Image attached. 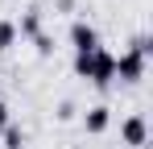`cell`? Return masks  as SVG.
<instances>
[{
	"label": "cell",
	"instance_id": "cell-1",
	"mask_svg": "<svg viewBox=\"0 0 153 149\" xmlns=\"http://www.w3.org/2000/svg\"><path fill=\"white\" fill-rule=\"evenodd\" d=\"M116 74H120V83H137V79H145V54L137 46H128L120 58H116Z\"/></svg>",
	"mask_w": 153,
	"mask_h": 149
},
{
	"label": "cell",
	"instance_id": "cell-2",
	"mask_svg": "<svg viewBox=\"0 0 153 149\" xmlns=\"http://www.w3.org/2000/svg\"><path fill=\"white\" fill-rule=\"evenodd\" d=\"M112 79H116V54L100 46L95 58H91V83L95 87H112Z\"/></svg>",
	"mask_w": 153,
	"mask_h": 149
},
{
	"label": "cell",
	"instance_id": "cell-3",
	"mask_svg": "<svg viewBox=\"0 0 153 149\" xmlns=\"http://www.w3.org/2000/svg\"><path fill=\"white\" fill-rule=\"evenodd\" d=\"M71 42H75V54H95L100 50V33H95V25L75 21L71 25Z\"/></svg>",
	"mask_w": 153,
	"mask_h": 149
},
{
	"label": "cell",
	"instance_id": "cell-4",
	"mask_svg": "<svg viewBox=\"0 0 153 149\" xmlns=\"http://www.w3.org/2000/svg\"><path fill=\"white\" fill-rule=\"evenodd\" d=\"M120 141H124L128 149H141L145 141H149V124H145V116H128L124 124H120Z\"/></svg>",
	"mask_w": 153,
	"mask_h": 149
},
{
	"label": "cell",
	"instance_id": "cell-5",
	"mask_svg": "<svg viewBox=\"0 0 153 149\" xmlns=\"http://www.w3.org/2000/svg\"><path fill=\"white\" fill-rule=\"evenodd\" d=\"M108 124H112V112H108L103 104H95V108H87V116H83V128H87V133H103Z\"/></svg>",
	"mask_w": 153,
	"mask_h": 149
},
{
	"label": "cell",
	"instance_id": "cell-6",
	"mask_svg": "<svg viewBox=\"0 0 153 149\" xmlns=\"http://www.w3.org/2000/svg\"><path fill=\"white\" fill-rule=\"evenodd\" d=\"M37 33H42V8H29L17 25V37H37Z\"/></svg>",
	"mask_w": 153,
	"mask_h": 149
},
{
	"label": "cell",
	"instance_id": "cell-7",
	"mask_svg": "<svg viewBox=\"0 0 153 149\" xmlns=\"http://www.w3.org/2000/svg\"><path fill=\"white\" fill-rule=\"evenodd\" d=\"M4 149H25V133L17 124H4Z\"/></svg>",
	"mask_w": 153,
	"mask_h": 149
},
{
	"label": "cell",
	"instance_id": "cell-8",
	"mask_svg": "<svg viewBox=\"0 0 153 149\" xmlns=\"http://www.w3.org/2000/svg\"><path fill=\"white\" fill-rule=\"evenodd\" d=\"M13 46H17V25H13V21H0V54L13 50Z\"/></svg>",
	"mask_w": 153,
	"mask_h": 149
},
{
	"label": "cell",
	"instance_id": "cell-9",
	"mask_svg": "<svg viewBox=\"0 0 153 149\" xmlns=\"http://www.w3.org/2000/svg\"><path fill=\"white\" fill-rule=\"evenodd\" d=\"M91 58L95 54H75V74L79 79H91Z\"/></svg>",
	"mask_w": 153,
	"mask_h": 149
},
{
	"label": "cell",
	"instance_id": "cell-10",
	"mask_svg": "<svg viewBox=\"0 0 153 149\" xmlns=\"http://www.w3.org/2000/svg\"><path fill=\"white\" fill-rule=\"evenodd\" d=\"M33 46H37L42 58H50V54H54V37H50V33H37V37H33Z\"/></svg>",
	"mask_w": 153,
	"mask_h": 149
},
{
	"label": "cell",
	"instance_id": "cell-11",
	"mask_svg": "<svg viewBox=\"0 0 153 149\" xmlns=\"http://www.w3.org/2000/svg\"><path fill=\"white\" fill-rule=\"evenodd\" d=\"M4 124H8V108L0 104V133H4Z\"/></svg>",
	"mask_w": 153,
	"mask_h": 149
}]
</instances>
